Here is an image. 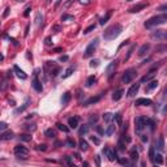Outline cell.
Segmentation results:
<instances>
[{"mask_svg": "<svg viewBox=\"0 0 167 167\" xmlns=\"http://www.w3.org/2000/svg\"><path fill=\"white\" fill-rule=\"evenodd\" d=\"M164 22H167V13H161V14H157V16L150 17L147 21H145L144 26L150 29V28H156L158 25H162Z\"/></svg>", "mask_w": 167, "mask_h": 167, "instance_id": "6da1fadb", "label": "cell"}, {"mask_svg": "<svg viewBox=\"0 0 167 167\" xmlns=\"http://www.w3.org/2000/svg\"><path fill=\"white\" fill-rule=\"evenodd\" d=\"M122 31H123L122 25H119V24H115V25L110 26V28H108L107 30L105 31L103 37H105V39H107V41H112V39H115V38L119 37V35L122 34Z\"/></svg>", "mask_w": 167, "mask_h": 167, "instance_id": "7a4b0ae2", "label": "cell"}, {"mask_svg": "<svg viewBox=\"0 0 167 167\" xmlns=\"http://www.w3.org/2000/svg\"><path fill=\"white\" fill-rule=\"evenodd\" d=\"M136 76H137L136 69L129 68V69H127V71L124 72V74H123V77H122V81L124 82V84H129V82L133 81V78H135Z\"/></svg>", "mask_w": 167, "mask_h": 167, "instance_id": "3957f363", "label": "cell"}, {"mask_svg": "<svg viewBox=\"0 0 167 167\" xmlns=\"http://www.w3.org/2000/svg\"><path fill=\"white\" fill-rule=\"evenodd\" d=\"M28 154H29V150L25 146H22V145H17L14 147V156L17 157L18 159H26Z\"/></svg>", "mask_w": 167, "mask_h": 167, "instance_id": "277c9868", "label": "cell"}, {"mask_svg": "<svg viewBox=\"0 0 167 167\" xmlns=\"http://www.w3.org/2000/svg\"><path fill=\"white\" fill-rule=\"evenodd\" d=\"M97 46H98V39L91 41V42L89 43V46H88V47H86V50H85V54H84V56H85V57L91 56V55L94 54V51H95V50H97Z\"/></svg>", "mask_w": 167, "mask_h": 167, "instance_id": "5b68a950", "label": "cell"}, {"mask_svg": "<svg viewBox=\"0 0 167 167\" xmlns=\"http://www.w3.org/2000/svg\"><path fill=\"white\" fill-rule=\"evenodd\" d=\"M146 120L147 119H145V118H137L136 119V132L139 135H141L142 129L146 127Z\"/></svg>", "mask_w": 167, "mask_h": 167, "instance_id": "8992f818", "label": "cell"}, {"mask_svg": "<svg viewBox=\"0 0 167 167\" xmlns=\"http://www.w3.org/2000/svg\"><path fill=\"white\" fill-rule=\"evenodd\" d=\"M116 67H118V60H115V62H112V63H110V64H108L107 69H106V73H107V76L110 77V78L112 77V74L115 73Z\"/></svg>", "mask_w": 167, "mask_h": 167, "instance_id": "52a82bcc", "label": "cell"}, {"mask_svg": "<svg viewBox=\"0 0 167 167\" xmlns=\"http://www.w3.org/2000/svg\"><path fill=\"white\" fill-rule=\"evenodd\" d=\"M151 38L157 41H162V39H166V30H156L151 34Z\"/></svg>", "mask_w": 167, "mask_h": 167, "instance_id": "ba28073f", "label": "cell"}, {"mask_svg": "<svg viewBox=\"0 0 167 167\" xmlns=\"http://www.w3.org/2000/svg\"><path fill=\"white\" fill-rule=\"evenodd\" d=\"M103 154H105V156L107 157L110 161H115V159H118V156H116V153L114 151V150H111L110 147H106V149H103Z\"/></svg>", "mask_w": 167, "mask_h": 167, "instance_id": "9c48e42d", "label": "cell"}, {"mask_svg": "<svg viewBox=\"0 0 167 167\" xmlns=\"http://www.w3.org/2000/svg\"><path fill=\"white\" fill-rule=\"evenodd\" d=\"M156 74H157V71H156V69H151V71H150L149 73L145 74V76L142 77V78H141V82H142V84H145V82L151 81V80H153L154 77H156Z\"/></svg>", "mask_w": 167, "mask_h": 167, "instance_id": "30bf717a", "label": "cell"}, {"mask_svg": "<svg viewBox=\"0 0 167 167\" xmlns=\"http://www.w3.org/2000/svg\"><path fill=\"white\" fill-rule=\"evenodd\" d=\"M136 105L137 106H151L153 102H151V99H149V98H139L136 101Z\"/></svg>", "mask_w": 167, "mask_h": 167, "instance_id": "8fae6325", "label": "cell"}, {"mask_svg": "<svg viewBox=\"0 0 167 167\" xmlns=\"http://www.w3.org/2000/svg\"><path fill=\"white\" fill-rule=\"evenodd\" d=\"M146 7H147V3H140V4H137V5L132 7V8L129 9V12L130 13H136V12H140V11H142V9H145Z\"/></svg>", "mask_w": 167, "mask_h": 167, "instance_id": "7c38bea8", "label": "cell"}, {"mask_svg": "<svg viewBox=\"0 0 167 167\" xmlns=\"http://www.w3.org/2000/svg\"><path fill=\"white\" fill-rule=\"evenodd\" d=\"M68 125H69V128H72V129H76V128L78 127V118H77V116H72V118H69Z\"/></svg>", "mask_w": 167, "mask_h": 167, "instance_id": "4fadbf2b", "label": "cell"}, {"mask_svg": "<svg viewBox=\"0 0 167 167\" xmlns=\"http://www.w3.org/2000/svg\"><path fill=\"white\" fill-rule=\"evenodd\" d=\"M139 89H140V84H133L129 88V90H128V97H135L137 94V91H139Z\"/></svg>", "mask_w": 167, "mask_h": 167, "instance_id": "5bb4252c", "label": "cell"}, {"mask_svg": "<svg viewBox=\"0 0 167 167\" xmlns=\"http://www.w3.org/2000/svg\"><path fill=\"white\" fill-rule=\"evenodd\" d=\"M13 71L16 72L17 77H20V78H22V80H26V77H28V76H26V73L22 71V69H20V68H18L17 65H14V67H13Z\"/></svg>", "mask_w": 167, "mask_h": 167, "instance_id": "9a60e30c", "label": "cell"}, {"mask_svg": "<svg viewBox=\"0 0 167 167\" xmlns=\"http://www.w3.org/2000/svg\"><path fill=\"white\" fill-rule=\"evenodd\" d=\"M157 86H158V81H156V80H151V81H149V84L146 85V88H145V91H151L153 89H156Z\"/></svg>", "mask_w": 167, "mask_h": 167, "instance_id": "2e32d148", "label": "cell"}, {"mask_svg": "<svg viewBox=\"0 0 167 167\" xmlns=\"http://www.w3.org/2000/svg\"><path fill=\"white\" fill-rule=\"evenodd\" d=\"M149 48H150L149 43H145V45H142L141 47H140V50H139V56H144V55L146 54L147 51H149Z\"/></svg>", "mask_w": 167, "mask_h": 167, "instance_id": "e0dca14e", "label": "cell"}, {"mask_svg": "<svg viewBox=\"0 0 167 167\" xmlns=\"http://www.w3.org/2000/svg\"><path fill=\"white\" fill-rule=\"evenodd\" d=\"M0 139H1V141H7V140H12L13 139V132H3L1 133V136H0Z\"/></svg>", "mask_w": 167, "mask_h": 167, "instance_id": "ac0fdd59", "label": "cell"}, {"mask_svg": "<svg viewBox=\"0 0 167 167\" xmlns=\"http://www.w3.org/2000/svg\"><path fill=\"white\" fill-rule=\"evenodd\" d=\"M123 93H124V90H123V89H118L116 91H114L112 99H114V101H119V99L123 97Z\"/></svg>", "mask_w": 167, "mask_h": 167, "instance_id": "d6986e66", "label": "cell"}, {"mask_svg": "<svg viewBox=\"0 0 167 167\" xmlns=\"http://www.w3.org/2000/svg\"><path fill=\"white\" fill-rule=\"evenodd\" d=\"M162 162H163L162 154H161V151H158V153H156V156H154V161H153V163H154V164H161Z\"/></svg>", "mask_w": 167, "mask_h": 167, "instance_id": "ffe728a7", "label": "cell"}, {"mask_svg": "<svg viewBox=\"0 0 167 167\" xmlns=\"http://www.w3.org/2000/svg\"><path fill=\"white\" fill-rule=\"evenodd\" d=\"M33 88H34V89H35V90H37V91H39V93H41V91L43 90V86H42V84H41V82L38 81L37 78H34V81H33Z\"/></svg>", "mask_w": 167, "mask_h": 167, "instance_id": "44dd1931", "label": "cell"}, {"mask_svg": "<svg viewBox=\"0 0 167 167\" xmlns=\"http://www.w3.org/2000/svg\"><path fill=\"white\" fill-rule=\"evenodd\" d=\"M69 99H71V93H64V95H63V98H62V103H63V106H65V105H68V102H69Z\"/></svg>", "mask_w": 167, "mask_h": 167, "instance_id": "7402d4cb", "label": "cell"}, {"mask_svg": "<svg viewBox=\"0 0 167 167\" xmlns=\"http://www.w3.org/2000/svg\"><path fill=\"white\" fill-rule=\"evenodd\" d=\"M111 14H112V12H111V11H108L107 13H106V16H105V17H102V18H101V21H99V24H101V25H105V24L107 22L108 20H110Z\"/></svg>", "mask_w": 167, "mask_h": 167, "instance_id": "603a6c76", "label": "cell"}, {"mask_svg": "<svg viewBox=\"0 0 167 167\" xmlns=\"http://www.w3.org/2000/svg\"><path fill=\"white\" fill-rule=\"evenodd\" d=\"M78 145H80V149H81L82 151H86V150L89 149V145H88V142H86L85 140H80Z\"/></svg>", "mask_w": 167, "mask_h": 167, "instance_id": "cb8c5ba5", "label": "cell"}, {"mask_svg": "<svg viewBox=\"0 0 167 167\" xmlns=\"http://www.w3.org/2000/svg\"><path fill=\"white\" fill-rule=\"evenodd\" d=\"M114 132H115V125H114V124H108V127H107V129H106L105 133L107 135V136H111Z\"/></svg>", "mask_w": 167, "mask_h": 167, "instance_id": "d4e9b609", "label": "cell"}, {"mask_svg": "<svg viewBox=\"0 0 167 167\" xmlns=\"http://www.w3.org/2000/svg\"><path fill=\"white\" fill-rule=\"evenodd\" d=\"M73 72H74V67H69V68L64 72V74H63V78H67V77H69L72 73H73Z\"/></svg>", "mask_w": 167, "mask_h": 167, "instance_id": "484cf974", "label": "cell"}, {"mask_svg": "<svg viewBox=\"0 0 167 167\" xmlns=\"http://www.w3.org/2000/svg\"><path fill=\"white\" fill-rule=\"evenodd\" d=\"M99 99H101V95L95 97V98L93 97V98H90L89 101H86V102H85V106H89V105H91V103H97V102L99 101Z\"/></svg>", "mask_w": 167, "mask_h": 167, "instance_id": "4316f807", "label": "cell"}, {"mask_svg": "<svg viewBox=\"0 0 167 167\" xmlns=\"http://www.w3.org/2000/svg\"><path fill=\"white\" fill-rule=\"evenodd\" d=\"M56 127H57V129H60V130H63L64 133H67V132H69V128L67 127V125H64V124H62V123H57L56 124Z\"/></svg>", "mask_w": 167, "mask_h": 167, "instance_id": "83f0119b", "label": "cell"}, {"mask_svg": "<svg viewBox=\"0 0 167 167\" xmlns=\"http://www.w3.org/2000/svg\"><path fill=\"white\" fill-rule=\"evenodd\" d=\"M45 133H46V136H47V137H55V136H56V132H55L52 128H48V129H46Z\"/></svg>", "mask_w": 167, "mask_h": 167, "instance_id": "f1b7e54d", "label": "cell"}, {"mask_svg": "<svg viewBox=\"0 0 167 167\" xmlns=\"http://www.w3.org/2000/svg\"><path fill=\"white\" fill-rule=\"evenodd\" d=\"M103 119H105L107 123H110L112 119H115V115H114V114H110V112L105 114V115H103Z\"/></svg>", "mask_w": 167, "mask_h": 167, "instance_id": "f546056e", "label": "cell"}, {"mask_svg": "<svg viewBox=\"0 0 167 167\" xmlns=\"http://www.w3.org/2000/svg\"><path fill=\"white\" fill-rule=\"evenodd\" d=\"M97 81V78H95V76H90L88 78V81H86V86H88V88H90V86H93V84L94 82Z\"/></svg>", "mask_w": 167, "mask_h": 167, "instance_id": "4dcf8cb0", "label": "cell"}, {"mask_svg": "<svg viewBox=\"0 0 167 167\" xmlns=\"http://www.w3.org/2000/svg\"><path fill=\"white\" fill-rule=\"evenodd\" d=\"M130 159H132V161H137V159H139V153L136 151V149L130 150Z\"/></svg>", "mask_w": 167, "mask_h": 167, "instance_id": "1f68e13d", "label": "cell"}, {"mask_svg": "<svg viewBox=\"0 0 167 167\" xmlns=\"http://www.w3.org/2000/svg\"><path fill=\"white\" fill-rule=\"evenodd\" d=\"M73 21L74 20V17L73 16H71V14H63L62 16V21Z\"/></svg>", "mask_w": 167, "mask_h": 167, "instance_id": "d6a6232c", "label": "cell"}, {"mask_svg": "<svg viewBox=\"0 0 167 167\" xmlns=\"http://www.w3.org/2000/svg\"><path fill=\"white\" fill-rule=\"evenodd\" d=\"M88 130H89V127H88V125H82V127L80 128L78 132H80V135L82 136V135H86V133H88Z\"/></svg>", "mask_w": 167, "mask_h": 167, "instance_id": "836d02e7", "label": "cell"}, {"mask_svg": "<svg viewBox=\"0 0 167 167\" xmlns=\"http://www.w3.org/2000/svg\"><path fill=\"white\" fill-rule=\"evenodd\" d=\"M163 146H164V142H163V137H159V141H158V150L159 151H162L163 150Z\"/></svg>", "mask_w": 167, "mask_h": 167, "instance_id": "e575fe53", "label": "cell"}, {"mask_svg": "<svg viewBox=\"0 0 167 167\" xmlns=\"http://www.w3.org/2000/svg\"><path fill=\"white\" fill-rule=\"evenodd\" d=\"M115 119H116V123H118V125H122V114H115Z\"/></svg>", "mask_w": 167, "mask_h": 167, "instance_id": "d590c367", "label": "cell"}, {"mask_svg": "<svg viewBox=\"0 0 167 167\" xmlns=\"http://www.w3.org/2000/svg\"><path fill=\"white\" fill-rule=\"evenodd\" d=\"M154 156H156V153H154V145H153V146H150V151H149V157L151 159V162L154 161Z\"/></svg>", "mask_w": 167, "mask_h": 167, "instance_id": "8d00e7d4", "label": "cell"}, {"mask_svg": "<svg viewBox=\"0 0 167 167\" xmlns=\"http://www.w3.org/2000/svg\"><path fill=\"white\" fill-rule=\"evenodd\" d=\"M97 122H98V116L91 115V116H90V119H89V123H90V124H95Z\"/></svg>", "mask_w": 167, "mask_h": 167, "instance_id": "74e56055", "label": "cell"}, {"mask_svg": "<svg viewBox=\"0 0 167 167\" xmlns=\"http://www.w3.org/2000/svg\"><path fill=\"white\" fill-rule=\"evenodd\" d=\"M67 145H68L69 147H74V146H76V142H74V140L68 139V140H67Z\"/></svg>", "mask_w": 167, "mask_h": 167, "instance_id": "f35d334b", "label": "cell"}, {"mask_svg": "<svg viewBox=\"0 0 167 167\" xmlns=\"http://www.w3.org/2000/svg\"><path fill=\"white\" fill-rule=\"evenodd\" d=\"M94 29H95V25H90L89 28H86L85 30H84V34H89V33H90L91 30H94Z\"/></svg>", "mask_w": 167, "mask_h": 167, "instance_id": "ab89813d", "label": "cell"}, {"mask_svg": "<svg viewBox=\"0 0 167 167\" xmlns=\"http://www.w3.org/2000/svg\"><path fill=\"white\" fill-rule=\"evenodd\" d=\"M98 65H99V60H91V62H90V67H91V68H97V67H98Z\"/></svg>", "mask_w": 167, "mask_h": 167, "instance_id": "60d3db41", "label": "cell"}, {"mask_svg": "<svg viewBox=\"0 0 167 167\" xmlns=\"http://www.w3.org/2000/svg\"><path fill=\"white\" fill-rule=\"evenodd\" d=\"M118 146H119V150H125V145H124V142H123V139L122 140H119V144H118Z\"/></svg>", "mask_w": 167, "mask_h": 167, "instance_id": "b9f144b4", "label": "cell"}, {"mask_svg": "<svg viewBox=\"0 0 167 167\" xmlns=\"http://www.w3.org/2000/svg\"><path fill=\"white\" fill-rule=\"evenodd\" d=\"M158 11H161L162 13H167V4H163V5H161L158 8Z\"/></svg>", "mask_w": 167, "mask_h": 167, "instance_id": "7bdbcfd3", "label": "cell"}, {"mask_svg": "<svg viewBox=\"0 0 167 167\" xmlns=\"http://www.w3.org/2000/svg\"><path fill=\"white\" fill-rule=\"evenodd\" d=\"M21 140H24V141H30L31 136H29V135H21Z\"/></svg>", "mask_w": 167, "mask_h": 167, "instance_id": "ee69618b", "label": "cell"}, {"mask_svg": "<svg viewBox=\"0 0 167 167\" xmlns=\"http://www.w3.org/2000/svg\"><path fill=\"white\" fill-rule=\"evenodd\" d=\"M41 17H42V14L37 13V17H35V24H37V25H41Z\"/></svg>", "mask_w": 167, "mask_h": 167, "instance_id": "f6af8a7d", "label": "cell"}, {"mask_svg": "<svg viewBox=\"0 0 167 167\" xmlns=\"http://www.w3.org/2000/svg\"><path fill=\"white\" fill-rule=\"evenodd\" d=\"M91 141H93L95 145H99V142H101V141H99L98 137H95V136H91Z\"/></svg>", "mask_w": 167, "mask_h": 167, "instance_id": "bcb514c9", "label": "cell"}, {"mask_svg": "<svg viewBox=\"0 0 167 167\" xmlns=\"http://www.w3.org/2000/svg\"><path fill=\"white\" fill-rule=\"evenodd\" d=\"M0 128H1V130L4 132V130H5V128H7V124L4 122H1V123H0Z\"/></svg>", "mask_w": 167, "mask_h": 167, "instance_id": "7dc6e473", "label": "cell"}, {"mask_svg": "<svg viewBox=\"0 0 167 167\" xmlns=\"http://www.w3.org/2000/svg\"><path fill=\"white\" fill-rule=\"evenodd\" d=\"M167 50V46H161V47H157V51H164Z\"/></svg>", "mask_w": 167, "mask_h": 167, "instance_id": "c3c4849f", "label": "cell"}, {"mask_svg": "<svg viewBox=\"0 0 167 167\" xmlns=\"http://www.w3.org/2000/svg\"><path fill=\"white\" fill-rule=\"evenodd\" d=\"M119 162H120L122 164H129V162H128L127 159H122V158H120V159H119Z\"/></svg>", "mask_w": 167, "mask_h": 167, "instance_id": "681fc988", "label": "cell"}, {"mask_svg": "<svg viewBox=\"0 0 167 167\" xmlns=\"http://www.w3.org/2000/svg\"><path fill=\"white\" fill-rule=\"evenodd\" d=\"M97 130H98L99 135H103V133H105V130L102 129V127H97Z\"/></svg>", "mask_w": 167, "mask_h": 167, "instance_id": "f907efd6", "label": "cell"}, {"mask_svg": "<svg viewBox=\"0 0 167 167\" xmlns=\"http://www.w3.org/2000/svg\"><path fill=\"white\" fill-rule=\"evenodd\" d=\"M80 3H81V4H85V5H88V4L90 3V0H80Z\"/></svg>", "mask_w": 167, "mask_h": 167, "instance_id": "816d5d0a", "label": "cell"}, {"mask_svg": "<svg viewBox=\"0 0 167 167\" xmlns=\"http://www.w3.org/2000/svg\"><path fill=\"white\" fill-rule=\"evenodd\" d=\"M67 60H68V56H67V55H64V56L60 57V62H67Z\"/></svg>", "mask_w": 167, "mask_h": 167, "instance_id": "f5cc1de1", "label": "cell"}, {"mask_svg": "<svg viewBox=\"0 0 167 167\" xmlns=\"http://www.w3.org/2000/svg\"><path fill=\"white\" fill-rule=\"evenodd\" d=\"M38 150H46V145H39V146H38Z\"/></svg>", "mask_w": 167, "mask_h": 167, "instance_id": "db71d44e", "label": "cell"}, {"mask_svg": "<svg viewBox=\"0 0 167 167\" xmlns=\"http://www.w3.org/2000/svg\"><path fill=\"white\" fill-rule=\"evenodd\" d=\"M30 11H31V8H28V9H26V11H25V13H24V14H25V16H29Z\"/></svg>", "mask_w": 167, "mask_h": 167, "instance_id": "11a10c76", "label": "cell"}, {"mask_svg": "<svg viewBox=\"0 0 167 167\" xmlns=\"http://www.w3.org/2000/svg\"><path fill=\"white\" fill-rule=\"evenodd\" d=\"M46 45H51V38H46Z\"/></svg>", "mask_w": 167, "mask_h": 167, "instance_id": "9f6ffc18", "label": "cell"}, {"mask_svg": "<svg viewBox=\"0 0 167 167\" xmlns=\"http://www.w3.org/2000/svg\"><path fill=\"white\" fill-rule=\"evenodd\" d=\"M8 13H9V8H7L5 9V13H4V17H7V16H8Z\"/></svg>", "mask_w": 167, "mask_h": 167, "instance_id": "6f0895ef", "label": "cell"}, {"mask_svg": "<svg viewBox=\"0 0 167 167\" xmlns=\"http://www.w3.org/2000/svg\"><path fill=\"white\" fill-rule=\"evenodd\" d=\"M163 94H164V97H167V86H166V89H164V93Z\"/></svg>", "mask_w": 167, "mask_h": 167, "instance_id": "680465c9", "label": "cell"}, {"mask_svg": "<svg viewBox=\"0 0 167 167\" xmlns=\"http://www.w3.org/2000/svg\"><path fill=\"white\" fill-rule=\"evenodd\" d=\"M14 1H17V3H22L24 0H14Z\"/></svg>", "mask_w": 167, "mask_h": 167, "instance_id": "91938a15", "label": "cell"}, {"mask_svg": "<svg viewBox=\"0 0 167 167\" xmlns=\"http://www.w3.org/2000/svg\"><path fill=\"white\" fill-rule=\"evenodd\" d=\"M72 1H74V0H69V3H68V4H71V3H72Z\"/></svg>", "mask_w": 167, "mask_h": 167, "instance_id": "94428289", "label": "cell"}, {"mask_svg": "<svg viewBox=\"0 0 167 167\" xmlns=\"http://www.w3.org/2000/svg\"><path fill=\"white\" fill-rule=\"evenodd\" d=\"M166 41H167V31H166Z\"/></svg>", "mask_w": 167, "mask_h": 167, "instance_id": "6125c7cd", "label": "cell"}, {"mask_svg": "<svg viewBox=\"0 0 167 167\" xmlns=\"http://www.w3.org/2000/svg\"><path fill=\"white\" fill-rule=\"evenodd\" d=\"M128 1H132V0H128Z\"/></svg>", "mask_w": 167, "mask_h": 167, "instance_id": "be15d7a7", "label": "cell"}]
</instances>
